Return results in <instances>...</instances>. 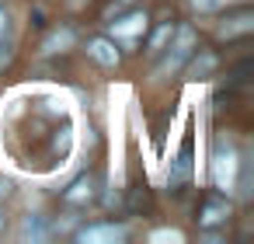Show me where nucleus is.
<instances>
[{
  "label": "nucleus",
  "mask_w": 254,
  "mask_h": 244,
  "mask_svg": "<svg viewBox=\"0 0 254 244\" xmlns=\"http://www.w3.org/2000/svg\"><path fill=\"white\" fill-rule=\"evenodd\" d=\"M171 35H174V46H171V53L157 63V70H153L157 81L174 77V74L185 67V60L191 56V49H195V32H191V28H178V32H171Z\"/></svg>",
  "instance_id": "obj_1"
},
{
  "label": "nucleus",
  "mask_w": 254,
  "mask_h": 244,
  "mask_svg": "<svg viewBox=\"0 0 254 244\" xmlns=\"http://www.w3.org/2000/svg\"><path fill=\"white\" fill-rule=\"evenodd\" d=\"M146 25H150L146 11H132V14H126V18H119V14H115V21L108 18L112 39H115V42H126V46H132V42L146 32Z\"/></svg>",
  "instance_id": "obj_2"
},
{
  "label": "nucleus",
  "mask_w": 254,
  "mask_h": 244,
  "mask_svg": "<svg viewBox=\"0 0 254 244\" xmlns=\"http://www.w3.org/2000/svg\"><path fill=\"white\" fill-rule=\"evenodd\" d=\"M233 178H237V150L233 147H216L212 154V181L216 188H233Z\"/></svg>",
  "instance_id": "obj_3"
},
{
  "label": "nucleus",
  "mask_w": 254,
  "mask_h": 244,
  "mask_svg": "<svg viewBox=\"0 0 254 244\" xmlns=\"http://www.w3.org/2000/svg\"><path fill=\"white\" fill-rule=\"evenodd\" d=\"M126 237H129V227H122V223H91V227L77 230L80 244H119Z\"/></svg>",
  "instance_id": "obj_4"
},
{
  "label": "nucleus",
  "mask_w": 254,
  "mask_h": 244,
  "mask_svg": "<svg viewBox=\"0 0 254 244\" xmlns=\"http://www.w3.org/2000/svg\"><path fill=\"white\" fill-rule=\"evenodd\" d=\"M87 53H91L101 67H119V49H115V39H91V42H87Z\"/></svg>",
  "instance_id": "obj_5"
},
{
  "label": "nucleus",
  "mask_w": 254,
  "mask_h": 244,
  "mask_svg": "<svg viewBox=\"0 0 254 244\" xmlns=\"http://www.w3.org/2000/svg\"><path fill=\"white\" fill-rule=\"evenodd\" d=\"M251 28H254V14H251V11H240V14H233L226 25H219L216 35H219V39H237V35H247Z\"/></svg>",
  "instance_id": "obj_6"
},
{
  "label": "nucleus",
  "mask_w": 254,
  "mask_h": 244,
  "mask_svg": "<svg viewBox=\"0 0 254 244\" xmlns=\"http://www.w3.org/2000/svg\"><path fill=\"white\" fill-rule=\"evenodd\" d=\"M226 220H230V202H219V199H209L202 206V213H198V223L202 227H219Z\"/></svg>",
  "instance_id": "obj_7"
},
{
  "label": "nucleus",
  "mask_w": 254,
  "mask_h": 244,
  "mask_svg": "<svg viewBox=\"0 0 254 244\" xmlns=\"http://www.w3.org/2000/svg\"><path fill=\"white\" fill-rule=\"evenodd\" d=\"M70 46H73V32H70V28H56V32H49V35H46V42H42V56L66 53Z\"/></svg>",
  "instance_id": "obj_8"
},
{
  "label": "nucleus",
  "mask_w": 254,
  "mask_h": 244,
  "mask_svg": "<svg viewBox=\"0 0 254 244\" xmlns=\"http://www.w3.org/2000/svg\"><path fill=\"white\" fill-rule=\"evenodd\" d=\"M46 237H49V227H46V220L28 213V216H25V223H21V241H35V244H39V241H46Z\"/></svg>",
  "instance_id": "obj_9"
},
{
  "label": "nucleus",
  "mask_w": 254,
  "mask_h": 244,
  "mask_svg": "<svg viewBox=\"0 0 254 244\" xmlns=\"http://www.w3.org/2000/svg\"><path fill=\"white\" fill-rule=\"evenodd\" d=\"M219 67V60H216V53H209V49H202L195 60H191V77H209L212 70Z\"/></svg>",
  "instance_id": "obj_10"
},
{
  "label": "nucleus",
  "mask_w": 254,
  "mask_h": 244,
  "mask_svg": "<svg viewBox=\"0 0 254 244\" xmlns=\"http://www.w3.org/2000/svg\"><path fill=\"white\" fill-rule=\"evenodd\" d=\"M11 63V18L0 11V67Z\"/></svg>",
  "instance_id": "obj_11"
},
{
  "label": "nucleus",
  "mask_w": 254,
  "mask_h": 244,
  "mask_svg": "<svg viewBox=\"0 0 254 244\" xmlns=\"http://www.w3.org/2000/svg\"><path fill=\"white\" fill-rule=\"evenodd\" d=\"M233 4H244V0H188V7L198 14H212V11H226Z\"/></svg>",
  "instance_id": "obj_12"
},
{
  "label": "nucleus",
  "mask_w": 254,
  "mask_h": 244,
  "mask_svg": "<svg viewBox=\"0 0 254 244\" xmlns=\"http://www.w3.org/2000/svg\"><path fill=\"white\" fill-rule=\"evenodd\" d=\"M171 32H174V25H171V21H164V25H160V28L150 35V46H146V53H150V56H157V53H160V49L171 42Z\"/></svg>",
  "instance_id": "obj_13"
},
{
  "label": "nucleus",
  "mask_w": 254,
  "mask_h": 244,
  "mask_svg": "<svg viewBox=\"0 0 254 244\" xmlns=\"http://www.w3.org/2000/svg\"><path fill=\"white\" fill-rule=\"evenodd\" d=\"M91 195H94V188H91V178H80V181H77V185L66 192V202H73V206H77V202H87Z\"/></svg>",
  "instance_id": "obj_14"
},
{
  "label": "nucleus",
  "mask_w": 254,
  "mask_h": 244,
  "mask_svg": "<svg viewBox=\"0 0 254 244\" xmlns=\"http://www.w3.org/2000/svg\"><path fill=\"white\" fill-rule=\"evenodd\" d=\"M240 167H244V174H240V199H251V164H247V157L240 161Z\"/></svg>",
  "instance_id": "obj_15"
},
{
  "label": "nucleus",
  "mask_w": 254,
  "mask_h": 244,
  "mask_svg": "<svg viewBox=\"0 0 254 244\" xmlns=\"http://www.w3.org/2000/svg\"><path fill=\"white\" fill-rule=\"evenodd\" d=\"M150 241H171V244H181V241H185V234H181V230H153V234H150Z\"/></svg>",
  "instance_id": "obj_16"
},
{
  "label": "nucleus",
  "mask_w": 254,
  "mask_h": 244,
  "mask_svg": "<svg viewBox=\"0 0 254 244\" xmlns=\"http://www.w3.org/2000/svg\"><path fill=\"white\" fill-rule=\"evenodd\" d=\"M132 4H136V0H115V4H108V7H105V21H108V18H115V14H122V11H126V7H132Z\"/></svg>",
  "instance_id": "obj_17"
},
{
  "label": "nucleus",
  "mask_w": 254,
  "mask_h": 244,
  "mask_svg": "<svg viewBox=\"0 0 254 244\" xmlns=\"http://www.w3.org/2000/svg\"><path fill=\"white\" fill-rule=\"evenodd\" d=\"M70 4H73V7H80V4H87V0H70Z\"/></svg>",
  "instance_id": "obj_18"
},
{
  "label": "nucleus",
  "mask_w": 254,
  "mask_h": 244,
  "mask_svg": "<svg viewBox=\"0 0 254 244\" xmlns=\"http://www.w3.org/2000/svg\"><path fill=\"white\" fill-rule=\"evenodd\" d=\"M0 227H4V216H0Z\"/></svg>",
  "instance_id": "obj_19"
}]
</instances>
